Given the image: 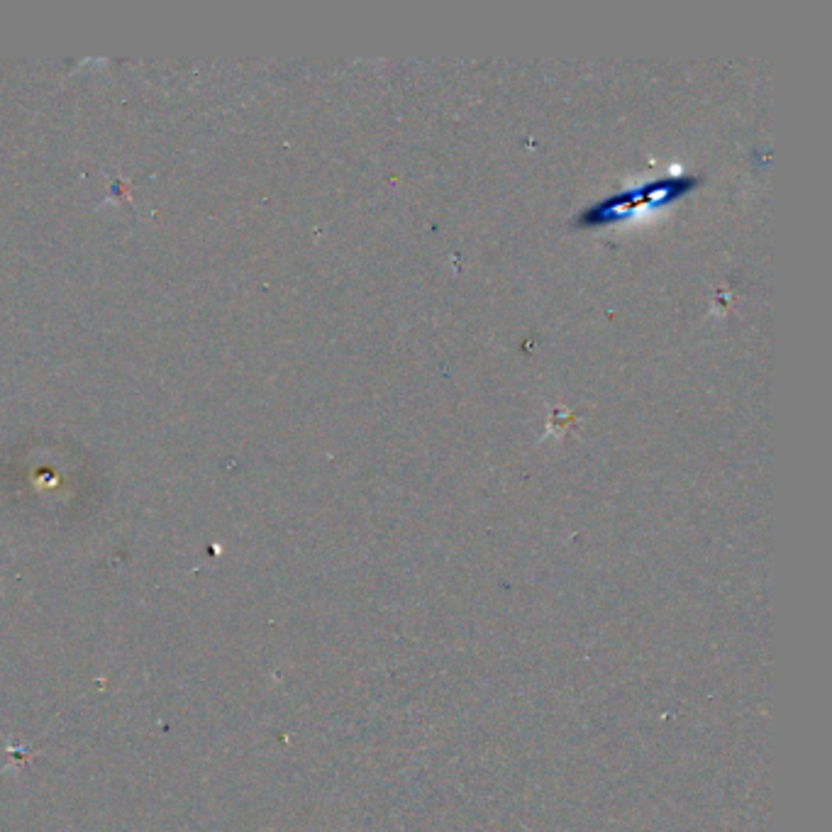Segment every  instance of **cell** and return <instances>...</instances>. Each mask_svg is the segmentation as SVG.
Masks as SVG:
<instances>
[{"label":"cell","mask_w":832,"mask_h":832,"mask_svg":"<svg viewBox=\"0 0 832 832\" xmlns=\"http://www.w3.org/2000/svg\"><path fill=\"white\" fill-rule=\"evenodd\" d=\"M698 186V179L693 176H676V179H664L645 183V186L635 188V191L628 193H615L608 201L593 205V208L584 210L579 218L581 225H606L613 223L618 218H628V215L642 213V210L654 208V205H664L674 198L686 196L691 188Z\"/></svg>","instance_id":"1"}]
</instances>
